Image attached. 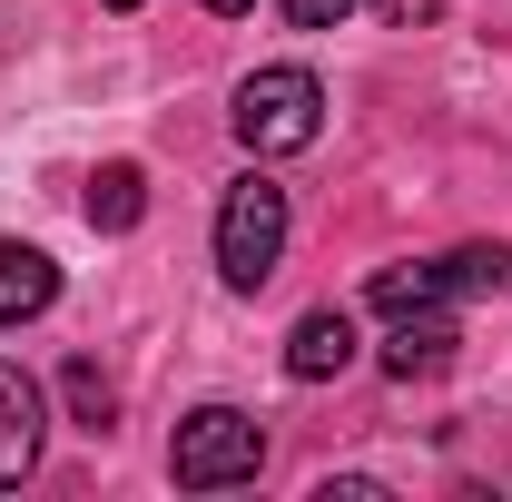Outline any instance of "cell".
Listing matches in <instances>:
<instances>
[{
    "label": "cell",
    "mask_w": 512,
    "mask_h": 502,
    "mask_svg": "<svg viewBox=\"0 0 512 502\" xmlns=\"http://www.w3.org/2000/svg\"><path fill=\"white\" fill-rule=\"evenodd\" d=\"M50 306H60V266L40 247H0V325H30Z\"/></svg>",
    "instance_id": "6"
},
{
    "label": "cell",
    "mask_w": 512,
    "mask_h": 502,
    "mask_svg": "<svg viewBox=\"0 0 512 502\" xmlns=\"http://www.w3.org/2000/svg\"><path fill=\"white\" fill-rule=\"evenodd\" d=\"M276 10H286L296 30H335V20H355L365 0H276Z\"/></svg>",
    "instance_id": "12"
},
{
    "label": "cell",
    "mask_w": 512,
    "mask_h": 502,
    "mask_svg": "<svg viewBox=\"0 0 512 502\" xmlns=\"http://www.w3.org/2000/svg\"><path fill=\"white\" fill-rule=\"evenodd\" d=\"M276 256H286V188H276L266 168H247V178L227 188V207H217V276H227L237 296H256V286L276 276Z\"/></svg>",
    "instance_id": "1"
},
{
    "label": "cell",
    "mask_w": 512,
    "mask_h": 502,
    "mask_svg": "<svg viewBox=\"0 0 512 502\" xmlns=\"http://www.w3.org/2000/svg\"><path fill=\"white\" fill-rule=\"evenodd\" d=\"M109 10H138V0H109Z\"/></svg>",
    "instance_id": "15"
},
{
    "label": "cell",
    "mask_w": 512,
    "mask_h": 502,
    "mask_svg": "<svg viewBox=\"0 0 512 502\" xmlns=\"http://www.w3.org/2000/svg\"><path fill=\"white\" fill-rule=\"evenodd\" d=\"M345 365H355V315H345V306L296 315V335H286V375H296V384H325V375H345Z\"/></svg>",
    "instance_id": "5"
},
{
    "label": "cell",
    "mask_w": 512,
    "mask_h": 502,
    "mask_svg": "<svg viewBox=\"0 0 512 502\" xmlns=\"http://www.w3.org/2000/svg\"><path fill=\"white\" fill-rule=\"evenodd\" d=\"M256 463H266V434H256V414H237V404H197L188 424H178V443H168V473L188 493L256 483Z\"/></svg>",
    "instance_id": "3"
},
{
    "label": "cell",
    "mask_w": 512,
    "mask_h": 502,
    "mask_svg": "<svg viewBox=\"0 0 512 502\" xmlns=\"http://www.w3.org/2000/svg\"><path fill=\"white\" fill-rule=\"evenodd\" d=\"M197 10H217V20H227V10H256V0H197Z\"/></svg>",
    "instance_id": "14"
},
{
    "label": "cell",
    "mask_w": 512,
    "mask_h": 502,
    "mask_svg": "<svg viewBox=\"0 0 512 502\" xmlns=\"http://www.w3.org/2000/svg\"><path fill=\"white\" fill-rule=\"evenodd\" d=\"M434 266H444V296H503L512 286V247L503 237H473V247L434 256Z\"/></svg>",
    "instance_id": "9"
},
{
    "label": "cell",
    "mask_w": 512,
    "mask_h": 502,
    "mask_svg": "<svg viewBox=\"0 0 512 502\" xmlns=\"http://www.w3.org/2000/svg\"><path fill=\"white\" fill-rule=\"evenodd\" d=\"M444 365H453V325H444V315H434V306H424V315H394L384 375H394V384H414V375H444Z\"/></svg>",
    "instance_id": "7"
},
{
    "label": "cell",
    "mask_w": 512,
    "mask_h": 502,
    "mask_svg": "<svg viewBox=\"0 0 512 502\" xmlns=\"http://www.w3.org/2000/svg\"><path fill=\"white\" fill-rule=\"evenodd\" d=\"M40 424H50L40 384L20 375V365H0V493L30 483V463H40Z\"/></svg>",
    "instance_id": "4"
},
{
    "label": "cell",
    "mask_w": 512,
    "mask_h": 502,
    "mask_svg": "<svg viewBox=\"0 0 512 502\" xmlns=\"http://www.w3.org/2000/svg\"><path fill=\"white\" fill-rule=\"evenodd\" d=\"M444 306V266H375V315H424Z\"/></svg>",
    "instance_id": "10"
},
{
    "label": "cell",
    "mask_w": 512,
    "mask_h": 502,
    "mask_svg": "<svg viewBox=\"0 0 512 502\" xmlns=\"http://www.w3.org/2000/svg\"><path fill=\"white\" fill-rule=\"evenodd\" d=\"M79 207H89V227H99V237H128V227L148 217V168L109 158V168L89 178V197H79Z\"/></svg>",
    "instance_id": "8"
},
{
    "label": "cell",
    "mask_w": 512,
    "mask_h": 502,
    "mask_svg": "<svg viewBox=\"0 0 512 502\" xmlns=\"http://www.w3.org/2000/svg\"><path fill=\"white\" fill-rule=\"evenodd\" d=\"M384 20H394V30H434V20H444V0H375Z\"/></svg>",
    "instance_id": "13"
},
{
    "label": "cell",
    "mask_w": 512,
    "mask_h": 502,
    "mask_svg": "<svg viewBox=\"0 0 512 502\" xmlns=\"http://www.w3.org/2000/svg\"><path fill=\"white\" fill-rule=\"evenodd\" d=\"M69 414H79V424H89V434H109V424H119V384L99 375V365H89V355H79V365H69Z\"/></svg>",
    "instance_id": "11"
},
{
    "label": "cell",
    "mask_w": 512,
    "mask_h": 502,
    "mask_svg": "<svg viewBox=\"0 0 512 502\" xmlns=\"http://www.w3.org/2000/svg\"><path fill=\"white\" fill-rule=\"evenodd\" d=\"M316 128H325L316 69L276 60V69H256L247 89H237V138H247L256 158H296V148H316Z\"/></svg>",
    "instance_id": "2"
}]
</instances>
